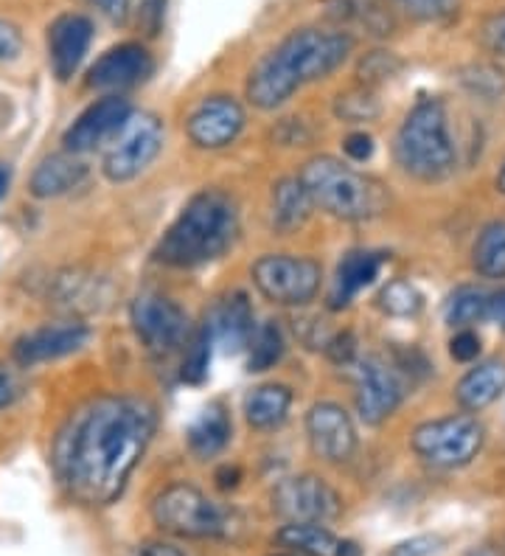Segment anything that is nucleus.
I'll return each mask as SVG.
<instances>
[{
  "instance_id": "nucleus-23",
  "label": "nucleus",
  "mask_w": 505,
  "mask_h": 556,
  "mask_svg": "<svg viewBox=\"0 0 505 556\" xmlns=\"http://www.w3.org/2000/svg\"><path fill=\"white\" fill-rule=\"evenodd\" d=\"M292 407L290 386L281 382H267V386L253 388L244 396V419L253 430H276L281 428Z\"/></svg>"
},
{
  "instance_id": "nucleus-46",
  "label": "nucleus",
  "mask_w": 505,
  "mask_h": 556,
  "mask_svg": "<svg viewBox=\"0 0 505 556\" xmlns=\"http://www.w3.org/2000/svg\"><path fill=\"white\" fill-rule=\"evenodd\" d=\"M135 556H186L177 545L163 543V540H149V543L138 545Z\"/></svg>"
},
{
  "instance_id": "nucleus-8",
  "label": "nucleus",
  "mask_w": 505,
  "mask_h": 556,
  "mask_svg": "<svg viewBox=\"0 0 505 556\" xmlns=\"http://www.w3.org/2000/svg\"><path fill=\"white\" fill-rule=\"evenodd\" d=\"M163 122L155 113H129L122 129L108 141L101 157V169L113 184H129L141 172L149 169L163 150Z\"/></svg>"
},
{
  "instance_id": "nucleus-2",
  "label": "nucleus",
  "mask_w": 505,
  "mask_h": 556,
  "mask_svg": "<svg viewBox=\"0 0 505 556\" xmlns=\"http://www.w3.org/2000/svg\"><path fill=\"white\" fill-rule=\"evenodd\" d=\"M354 51V37L343 28H295L281 46L256 62L248 76V102L258 110H276L310 85L326 79Z\"/></svg>"
},
{
  "instance_id": "nucleus-20",
  "label": "nucleus",
  "mask_w": 505,
  "mask_h": 556,
  "mask_svg": "<svg viewBox=\"0 0 505 556\" xmlns=\"http://www.w3.org/2000/svg\"><path fill=\"white\" fill-rule=\"evenodd\" d=\"M505 394V359H483L475 368L460 377L455 386V400L464 407L466 414H478L492 402H497Z\"/></svg>"
},
{
  "instance_id": "nucleus-24",
  "label": "nucleus",
  "mask_w": 505,
  "mask_h": 556,
  "mask_svg": "<svg viewBox=\"0 0 505 556\" xmlns=\"http://www.w3.org/2000/svg\"><path fill=\"white\" fill-rule=\"evenodd\" d=\"M108 292H104V281L96 278L93 273L81 270H65L54 278V290H51V301L62 309L71 313H93L104 304Z\"/></svg>"
},
{
  "instance_id": "nucleus-27",
  "label": "nucleus",
  "mask_w": 505,
  "mask_h": 556,
  "mask_svg": "<svg viewBox=\"0 0 505 556\" xmlns=\"http://www.w3.org/2000/svg\"><path fill=\"white\" fill-rule=\"evenodd\" d=\"M312 200L303 189L301 177H283L273 186V203H269V211H273V228L281 233L298 231L312 214Z\"/></svg>"
},
{
  "instance_id": "nucleus-16",
  "label": "nucleus",
  "mask_w": 505,
  "mask_h": 556,
  "mask_svg": "<svg viewBox=\"0 0 505 556\" xmlns=\"http://www.w3.org/2000/svg\"><path fill=\"white\" fill-rule=\"evenodd\" d=\"M129 113H132V108H129L127 99H122V96H104V99L90 104V108L65 129V136H62L65 150L74 152V155L96 150V147L110 141V138L122 129V124L127 122Z\"/></svg>"
},
{
  "instance_id": "nucleus-51",
  "label": "nucleus",
  "mask_w": 505,
  "mask_h": 556,
  "mask_svg": "<svg viewBox=\"0 0 505 556\" xmlns=\"http://www.w3.org/2000/svg\"><path fill=\"white\" fill-rule=\"evenodd\" d=\"M497 189H500V194H505V161L497 172Z\"/></svg>"
},
{
  "instance_id": "nucleus-38",
  "label": "nucleus",
  "mask_w": 505,
  "mask_h": 556,
  "mask_svg": "<svg viewBox=\"0 0 505 556\" xmlns=\"http://www.w3.org/2000/svg\"><path fill=\"white\" fill-rule=\"evenodd\" d=\"M480 40H483L485 51L494 54L497 60H505V9L494 12L489 21L480 28Z\"/></svg>"
},
{
  "instance_id": "nucleus-35",
  "label": "nucleus",
  "mask_w": 505,
  "mask_h": 556,
  "mask_svg": "<svg viewBox=\"0 0 505 556\" xmlns=\"http://www.w3.org/2000/svg\"><path fill=\"white\" fill-rule=\"evenodd\" d=\"M402 71V60L391 51H370L359 60L357 76L363 79V85L374 88V85H382V81L393 79V76Z\"/></svg>"
},
{
  "instance_id": "nucleus-52",
  "label": "nucleus",
  "mask_w": 505,
  "mask_h": 556,
  "mask_svg": "<svg viewBox=\"0 0 505 556\" xmlns=\"http://www.w3.org/2000/svg\"><path fill=\"white\" fill-rule=\"evenodd\" d=\"M269 556H298V554H290V551H287V554H269Z\"/></svg>"
},
{
  "instance_id": "nucleus-18",
  "label": "nucleus",
  "mask_w": 505,
  "mask_h": 556,
  "mask_svg": "<svg viewBox=\"0 0 505 556\" xmlns=\"http://www.w3.org/2000/svg\"><path fill=\"white\" fill-rule=\"evenodd\" d=\"M90 42H93V21L88 14H60L48 26V62H51L56 79L67 81L79 71L81 60L90 51Z\"/></svg>"
},
{
  "instance_id": "nucleus-50",
  "label": "nucleus",
  "mask_w": 505,
  "mask_h": 556,
  "mask_svg": "<svg viewBox=\"0 0 505 556\" xmlns=\"http://www.w3.org/2000/svg\"><path fill=\"white\" fill-rule=\"evenodd\" d=\"M7 189H9V172L0 166V198L7 194Z\"/></svg>"
},
{
  "instance_id": "nucleus-43",
  "label": "nucleus",
  "mask_w": 505,
  "mask_h": 556,
  "mask_svg": "<svg viewBox=\"0 0 505 556\" xmlns=\"http://www.w3.org/2000/svg\"><path fill=\"white\" fill-rule=\"evenodd\" d=\"M88 3L101 17H108L110 23H115V26L127 23L129 12H132V0H88Z\"/></svg>"
},
{
  "instance_id": "nucleus-22",
  "label": "nucleus",
  "mask_w": 505,
  "mask_h": 556,
  "mask_svg": "<svg viewBox=\"0 0 505 556\" xmlns=\"http://www.w3.org/2000/svg\"><path fill=\"white\" fill-rule=\"evenodd\" d=\"M384 256L382 253L370 251H351L345 253L340 267H337L334 290H331V309H340V306H349L351 301L357 299V292L365 290L368 285H374L382 270Z\"/></svg>"
},
{
  "instance_id": "nucleus-32",
  "label": "nucleus",
  "mask_w": 505,
  "mask_h": 556,
  "mask_svg": "<svg viewBox=\"0 0 505 556\" xmlns=\"http://www.w3.org/2000/svg\"><path fill=\"white\" fill-rule=\"evenodd\" d=\"M211 346H214V338H211L209 326H202V329L191 332L189 343L182 346L180 377L189 382V386H202V382L209 380Z\"/></svg>"
},
{
  "instance_id": "nucleus-37",
  "label": "nucleus",
  "mask_w": 505,
  "mask_h": 556,
  "mask_svg": "<svg viewBox=\"0 0 505 556\" xmlns=\"http://www.w3.org/2000/svg\"><path fill=\"white\" fill-rule=\"evenodd\" d=\"M324 352L334 366H354V363H357V338H354V332H349V329L331 334L329 343L324 346Z\"/></svg>"
},
{
  "instance_id": "nucleus-45",
  "label": "nucleus",
  "mask_w": 505,
  "mask_h": 556,
  "mask_svg": "<svg viewBox=\"0 0 505 556\" xmlns=\"http://www.w3.org/2000/svg\"><path fill=\"white\" fill-rule=\"evenodd\" d=\"M435 536H416L411 543H402L391 551V556H430L435 551Z\"/></svg>"
},
{
  "instance_id": "nucleus-10",
  "label": "nucleus",
  "mask_w": 505,
  "mask_h": 556,
  "mask_svg": "<svg viewBox=\"0 0 505 556\" xmlns=\"http://www.w3.org/2000/svg\"><path fill=\"white\" fill-rule=\"evenodd\" d=\"M132 329L152 357H172L180 352L191 338L189 315L177 301L163 292H141L129 306Z\"/></svg>"
},
{
  "instance_id": "nucleus-49",
  "label": "nucleus",
  "mask_w": 505,
  "mask_h": 556,
  "mask_svg": "<svg viewBox=\"0 0 505 556\" xmlns=\"http://www.w3.org/2000/svg\"><path fill=\"white\" fill-rule=\"evenodd\" d=\"M466 556H505V551L492 543H485V545H478V548H471Z\"/></svg>"
},
{
  "instance_id": "nucleus-30",
  "label": "nucleus",
  "mask_w": 505,
  "mask_h": 556,
  "mask_svg": "<svg viewBox=\"0 0 505 556\" xmlns=\"http://www.w3.org/2000/svg\"><path fill=\"white\" fill-rule=\"evenodd\" d=\"M283 352H287V340H283L281 326L276 320H267L253 329V338L248 343V368L256 374L269 371L281 363Z\"/></svg>"
},
{
  "instance_id": "nucleus-15",
  "label": "nucleus",
  "mask_w": 505,
  "mask_h": 556,
  "mask_svg": "<svg viewBox=\"0 0 505 556\" xmlns=\"http://www.w3.org/2000/svg\"><path fill=\"white\" fill-rule=\"evenodd\" d=\"M90 340V329L79 320H65V324L40 326L34 332H26L23 338L14 340L12 357L17 366L31 368L40 363L67 357V354L79 352Z\"/></svg>"
},
{
  "instance_id": "nucleus-33",
  "label": "nucleus",
  "mask_w": 505,
  "mask_h": 556,
  "mask_svg": "<svg viewBox=\"0 0 505 556\" xmlns=\"http://www.w3.org/2000/svg\"><path fill=\"white\" fill-rule=\"evenodd\" d=\"M334 116L340 118V122L349 124L374 122V118L379 116V99L377 93H374V88L357 85V88H349L343 90V93H337Z\"/></svg>"
},
{
  "instance_id": "nucleus-40",
  "label": "nucleus",
  "mask_w": 505,
  "mask_h": 556,
  "mask_svg": "<svg viewBox=\"0 0 505 556\" xmlns=\"http://www.w3.org/2000/svg\"><path fill=\"white\" fill-rule=\"evenodd\" d=\"M163 14H166V0H141V7H138V23H141L143 35H161Z\"/></svg>"
},
{
  "instance_id": "nucleus-36",
  "label": "nucleus",
  "mask_w": 505,
  "mask_h": 556,
  "mask_svg": "<svg viewBox=\"0 0 505 556\" xmlns=\"http://www.w3.org/2000/svg\"><path fill=\"white\" fill-rule=\"evenodd\" d=\"M391 3L416 21H444L458 9V0H391Z\"/></svg>"
},
{
  "instance_id": "nucleus-28",
  "label": "nucleus",
  "mask_w": 505,
  "mask_h": 556,
  "mask_svg": "<svg viewBox=\"0 0 505 556\" xmlns=\"http://www.w3.org/2000/svg\"><path fill=\"white\" fill-rule=\"evenodd\" d=\"M471 267L483 278H505V219L483 225L471 244Z\"/></svg>"
},
{
  "instance_id": "nucleus-47",
  "label": "nucleus",
  "mask_w": 505,
  "mask_h": 556,
  "mask_svg": "<svg viewBox=\"0 0 505 556\" xmlns=\"http://www.w3.org/2000/svg\"><path fill=\"white\" fill-rule=\"evenodd\" d=\"M489 320L500 324V329L505 332V287L492 292V299H489Z\"/></svg>"
},
{
  "instance_id": "nucleus-19",
  "label": "nucleus",
  "mask_w": 505,
  "mask_h": 556,
  "mask_svg": "<svg viewBox=\"0 0 505 556\" xmlns=\"http://www.w3.org/2000/svg\"><path fill=\"white\" fill-rule=\"evenodd\" d=\"M256 320H253V306L244 292H230L228 299L216 304L214 315H211L209 332L214 343L225 349V352H242L248 349L250 338H253Z\"/></svg>"
},
{
  "instance_id": "nucleus-39",
  "label": "nucleus",
  "mask_w": 505,
  "mask_h": 556,
  "mask_svg": "<svg viewBox=\"0 0 505 556\" xmlns=\"http://www.w3.org/2000/svg\"><path fill=\"white\" fill-rule=\"evenodd\" d=\"M480 334L475 329H458L455 338L450 340V354L452 359H458V363H475L480 357Z\"/></svg>"
},
{
  "instance_id": "nucleus-25",
  "label": "nucleus",
  "mask_w": 505,
  "mask_h": 556,
  "mask_svg": "<svg viewBox=\"0 0 505 556\" xmlns=\"http://www.w3.org/2000/svg\"><path fill=\"white\" fill-rule=\"evenodd\" d=\"M230 435H233V421H230V414L225 410V405H209L191 421L189 433V450L197 455V458H214V455L223 453L228 447Z\"/></svg>"
},
{
  "instance_id": "nucleus-29",
  "label": "nucleus",
  "mask_w": 505,
  "mask_h": 556,
  "mask_svg": "<svg viewBox=\"0 0 505 556\" xmlns=\"http://www.w3.org/2000/svg\"><path fill=\"white\" fill-rule=\"evenodd\" d=\"M489 299L492 292L480 287H458L446 301V324L455 329H471L480 320H489Z\"/></svg>"
},
{
  "instance_id": "nucleus-13",
  "label": "nucleus",
  "mask_w": 505,
  "mask_h": 556,
  "mask_svg": "<svg viewBox=\"0 0 505 556\" xmlns=\"http://www.w3.org/2000/svg\"><path fill=\"white\" fill-rule=\"evenodd\" d=\"M306 439L312 453L326 464H345L357 450V428L337 402H315L310 407Z\"/></svg>"
},
{
  "instance_id": "nucleus-21",
  "label": "nucleus",
  "mask_w": 505,
  "mask_h": 556,
  "mask_svg": "<svg viewBox=\"0 0 505 556\" xmlns=\"http://www.w3.org/2000/svg\"><path fill=\"white\" fill-rule=\"evenodd\" d=\"M88 177V166L74 155V152H62V155H51L34 169L28 191L34 198L51 200L62 198L71 189L81 184Z\"/></svg>"
},
{
  "instance_id": "nucleus-41",
  "label": "nucleus",
  "mask_w": 505,
  "mask_h": 556,
  "mask_svg": "<svg viewBox=\"0 0 505 556\" xmlns=\"http://www.w3.org/2000/svg\"><path fill=\"white\" fill-rule=\"evenodd\" d=\"M343 152L351 163H365L374 155V138L368 132H351L343 141Z\"/></svg>"
},
{
  "instance_id": "nucleus-11",
  "label": "nucleus",
  "mask_w": 505,
  "mask_h": 556,
  "mask_svg": "<svg viewBox=\"0 0 505 556\" xmlns=\"http://www.w3.org/2000/svg\"><path fill=\"white\" fill-rule=\"evenodd\" d=\"M273 511L283 522H326L343 515V497L320 476L301 472V476L281 478L273 489Z\"/></svg>"
},
{
  "instance_id": "nucleus-48",
  "label": "nucleus",
  "mask_w": 505,
  "mask_h": 556,
  "mask_svg": "<svg viewBox=\"0 0 505 556\" xmlns=\"http://www.w3.org/2000/svg\"><path fill=\"white\" fill-rule=\"evenodd\" d=\"M239 481H242V469L239 467H228V464H225V467L216 472V483H219V489H236L239 486Z\"/></svg>"
},
{
  "instance_id": "nucleus-26",
  "label": "nucleus",
  "mask_w": 505,
  "mask_h": 556,
  "mask_svg": "<svg viewBox=\"0 0 505 556\" xmlns=\"http://www.w3.org/2000/svg\"><path fill=\"white\" fill-rule=\"evenodd\" d=\"M276 543L298 556H340L343 536L320 522H287L276 534Z\"/></svg>"
},
{
  "instance_id": "nucleus-31",
  "label": "nucleus",
  "mask_w": 505,
  "mask_h": 556,
  "mask_svg": "<svg viewBox=\"0 0 505 556\" xmlns=\"http://www.w3.org/2000/svg\"><path fill=\"white\" fill-rule=\"evenodd\" d=\"M458 81L483 102H497L505 96V71L497 62H471L458 71Z\"/></svg>"
},
{
  "instance_id": "nucleus-7",
  "label": "nucleus",
  "mask_w": 505,
  "mask_h": 556,
  "mask_svg": "<svg viewBox=\"0 0 505 556\" xmlns=\"http://www.w3.org/2000/svg\"><path fill=\"white\" fill-rule=\"evenodd\" d=\"M485 428L478 416L452 414L418 425L411 435L413 453L435 469H460L478 458Z\"/></svg>"
},
{
  "instance_id": "nucleus-34",
  "label": "nucleus",
  "mask_w": 505,
  "mask_h": 556,
  "mask_svg": "<svg viewBox=\"0 0 505 556\" xmlns=\"http://www.w3.org/2000/svg\"><path fill=\"white\" fill-rule=\"evenodd\" d=\"M379 306H382V313L393 315V318H413V315L421 313L425 295L418 292L413 281L396 278V281L384 285V290L379 292Z\"/></svg>"
},
{
  "instance_id": "nucleus-9",
  "label": "nucleus",
  "mask_w": 505,
  "mask_h": 556,
  "mask_svg": "<svg viewBox=\"0 0 505 556\" xmlns=\"http://www.w3.org/2000/svg\"><path fill=\"white\" fill-rule=\"evenodd\" d=\"M253 285L278 306H306L324 285V267L312 256L267 253L253 265Z\"/></svg>"
},
{
  "instance_id": "nucleus-3",
  "label": "nucleus",
  "mask_w": 505,
  "mask_h": 556,
  "mask_svg": "<svg viewBox=\"0 0 505 556\" xmlns=\"http://www.w3.org/2000/svg\"><path fill=\"white\" fill-rule=\"evenodd\" d=\"M239 239V208L219 189H205L182 205L177 219L155 248L168 267H200L225 256Z\"/></svg>"
},
{
  "instance_id": "nucleus-1",
  "label": "nucleus",
  "mask_w": 505,
  "mask_h": 556,
  "mask_svg": "<svg viewBox=\"0 0 505 556\" xmlns=\"http://www.w3.org/2000/svg\"><path fill=\"white\" fill-rule=\"evenodd\" d=\"M155 428V407L138 396L101 394L76 407L54 441V469L67 495L90 509L118 501Z\"/></svg>"
},
{
  "instance_id": "nucleus-42",
  "label": "nucleus",
  "mask_w": 505,
  "mask_h": 556,
  "mask_svg": "<svg viewBox=\"0 0 505 556\" xmlns=\"http://www.w3.org/2000/svg\"><path fill=\"white\" fill-rule=\"evenodd\" d=\"M21 394H23L21 374L9 366H0V410L12 405V402L21 400Z\"/></svg>"
},
{
  "instance_id": "nucleus-44",
  "label": "nucleus",
  "mask_w": 505,
  "mask_h": 556,
  "mask_svg": "<svg viewBox=\"0 0 505 556\" xmlns=\"http://www.w3.org/2000/svg\"><path fill=\"white\" fill-rule=\"evenodd\" d=\"M21 48H23L21 28L9 21H0V62L14 60V56L21 54Z\"/></svg>"
},
{
  "instance_id": "nucleus-17",
  "label": "nucleus",
  "mask_w": 505,
  "mask_h": 556,
  "mask_svg": "<svg viewBox=\"0 0 505 556\" xmlns=\"http://www.w3.org/2000/svg\"><path fill=\"white\" fill-rule=\"evenodd\" d=\"M155 71L152 54L141 42H122L96 60L93 68L88 71V85L99 90H124L141 85Z\"/></svg>"
},
{
  "instance_id": "nucleus-6",
  "label": "nucleus",
  "mask_w": 505,
  "mask_h": 556,
  "mask_svg": "<svg viewBox=\"0 0 505 556\" xmlns=\"http://www.w3.org/2000/svg\"><path fill=\"white\" fill-rule=\"evenodd\" d=\"M152 520L163 534L182 540H228L242 529L239 511L214 501L194 483H172L152 501Z\"/></svg>"
},
{
  "instance_id": "nucleus-14",
  "label": "nucleus",
  "mask_w": 505,
  "mask_h": 556,
  "mask_svg": "<svg viewBox=\"0 0 505 556\" xmlns=\"http://www.w3.org/2000/svg\"><path fill=\"white\" fill-rule=\"evenodd\" d=\"M244 129V108L233 96H209L191 110L186 132L200 150H225Z\"/></svg>"
},
{
  "instance_id": "nucleus-4",
  "label": "nucleus",
  "mask_w": 505,
  "mask_h": 556,
  "mask_svg": "<svg viewBox=\"0 0 505 556\" xmlns=\"http://www.w3.org/2000/svg\"><path fill=\"white\" fill-rule=\"evenodd\" d=\"M301 184L312 205L345 223H363L388 211L391 194L377 177L331 155H317L303 163Z\"/></svg>"
},
{
  "instance_id": "nucleus-5",
  "label": "nucleus",
  "mask_w": 505,
  "mask_h": 556,
  "mask_svg": "<svg viewBox=\"0 0 505 556\" xmlns=\"http://www.w3.org/2000/svg\"><path fill=\"white\" fill-rule=\"evenodd\" d=\"M396 163L404 175L421 184H441L458 166V147L452 138L450 113L441 99H421L404 116L396 132Z\"/></svg>"
},
{
  "instance_id": "nucleus-12",
  "label": "nucleus",
  "mask_w": 505,
  "mask_h": 556,
  "mask_svg": "<svg viewBox=\"0 0 505 556\" xmlns=\"http://www.w3.org/2000/svg\"><path fill=\"white\" fill-rule=\"evenodd\" d=\"M354 402H357L359 419L368 428H379L391 419L404 400V377L388 359L370 354L354 363Z\"/></svg>"
}]
</instances>
